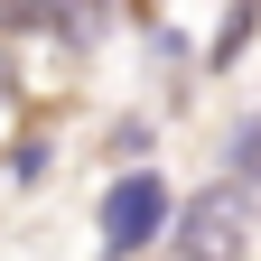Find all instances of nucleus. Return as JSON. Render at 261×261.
I'll use <instances>...</instances> for the list:
<instances>
[{"label":"nucleus","instance_id":"nucleus-4","mask_svg":"<svg viewBox=\"0 0 261 261\" xmlns=\"http://www.w3.org/2000/svg\"><path fill=\"white\" fill-rule=\"evenodd\" d=\"M224 177L261 187V121H243V130H233V168H224Z\"/></svg>","mask_w":261,"mask_h":261},{"label":"nucleus","instance_id":"nucleus-1","mask_svg":"<svg viewBox=\"0 0 261 261\" xmlns=\"http://www.w3.org/2000/svg\"><path fill=\"white\" fill-rule=\"evenodd\" d=\"M177 196H168V177L159 168H130V177H112L103 187V205H93V233H103V261H130V252H159L177 233Z\"/></svg>","mask_w":261,"mask_h":261},{"label":"nucleus","instance_id":"nucleus-2","mask_svg":"<svg viewBox=\"0 0 261 261\" xmlns=\"http://www.w3.org/2000/svg\"><path fill=\"white\" fill-rule=\"evenodd\" d=\"M243 252H252V187L243 177H215L177 215V261H243Z\"/></svg>","mask_w":261,"mask_h":261},{"label":"nucleus","instance_id":"nucleus-3","mask_svg":"<svg viewBox=\"0 0 261 261\" xmlns=\"http://www.w3.org/2000/svg\"><path fill=\"white\" fill-rule=\"evenodd\" d=\"M252 19H261V0H233V19H224V38L205 47V65H233V56L252 47Z\"/></svg>","mask_w":261,"mask_h":261}]
</instances>
